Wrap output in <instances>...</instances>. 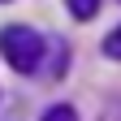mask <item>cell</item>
<instances>
[{"label":"cell","mask_w":121,"mask_h":121,"mask_svg":"<svg viewBox=\"0 0 121 121\" xmlns=\"http://www.w3.org/2000/svg\"><path fill=\"white\" fill-rule=\"evenodd\" d=\"M0 52H4V60L17 73H30V69H39V60H43V39L30 26H4L0 30Z\"/></svg>","instance_id":"obj_1"},{"label":"cell","mask_w":121,"mask_h":121,"mask_svg":"<svg viewBox=\"0 0 121 121\" xmlns=\"http://www.w3.org/2000/svg\"><path fill=\"white\" fill-rule=\"evenodd\" d=\"M65 4H69V13H73V17H95V9H99V0H65Z\"/></svg>","instance_id":"obj_2"},{"label":"cell","mask_w":121,"mask_h":121,"mask_svg":"<svg viewBox=\"0 0 121 121\" xmlns=\"http://www.w3.org/2000/svg\"><path fill=\"white\" fill-rule=\"evenodd\" d=\"M39 121H78V112H73V108H69V104H52V108H48V112H43Z\"/></svg>","instance_id":"obj_3"},{"label":"cell","mask_w":121,"mask_h":121,"mask_svg":"<svg viewBox=\"0 0 121 121\" xmlns=\"http://www.w3.org/2000/svg\"><path fill=\"white\" fill-rule=\"evenodd\" d=\"M104 52H108L112 60H121V26L112 30V35H108V39H104Z\"/></svg>","instance_id":"obj_4"}]
</instances>
